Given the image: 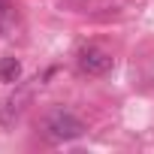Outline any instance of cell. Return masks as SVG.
<instances>
[{
	"label": "cell",
	"mask_w": 154,
	"mask_h": 154,
	"mask_svg": "<svg viewBox=\"0 0 154 154\" xmlns=\"http://www.w3.org/2000/svg\"><path fill=\"white\" fill-rule=\"evenodd\" d=\"M75 63H79V69L85 75H103L112 69V54L103 51L100 45H85L79 51V57H75Z\"/></svg>",
	"instance_id": "7a4b0ae2"
},
{
	"label": "cell",
	"mask_w": 154,
	"mask_h": 154,
	"mask_svg": "<svg viewBox=\"0 0 154 154\" xmlns=\"http://www.w3.org/2000/svg\"><path fill=\"white\" fill-rule=\"evenodd\" d=\"M45 136L51 142H69V139H79L85 133V124L82 118H75L69 109H51L45 115Z\"/></svg>",
	"instance_id": "6da1fadb"
},
{
	"label": "cell",
	"mask_w": 154,
	"mask_h": 154,
	"mask_svg": "<svg viewBox=\"0 0 154 154\" xmlns=\"http://www.w3.org/2000/svg\"><path fill=\"white\" fill-rule=\"evenodd\" d=\"M21 79V60L6 54V57H0V82H6V85H15Z\"/></svg>",
	"instance_id": "277c9868"
},
{
	"label": "cell",
	"mask_w": 154,
	"mask_h": 154,
	"mask_svg": "<svg viewBox=\"0 0 154 154\" xmlns=\"http://www.w3.org/2000/svg\"><path fill=\"white\" fill-rule=\"evenodd\" d=\"M30 103V85H21V88H15L3 103H0V127H12L18 118H21V112H24V106Z\"/></svg>",
	"instance_id": "3957f363"
}]
</instances>
